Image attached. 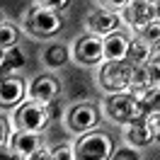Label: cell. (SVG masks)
I'll use <instances>...</instances> for the list:
<instances>
[{"mask_svg": "<svg viewBox=\"0 0 160 160\" xmlns=\"http://www.w3.org/2000/svg\"><path fill=\"white\" fill-rule=\"evenodd\" d=\"M107 114L119 124H138V121H148V114L141 104V95L136 92H114L107 102Z\"/></svg>", "mask_w": 160, "mask_h": 160, "instance_id": "1", "label": "cell"}, {"mask_svg": "<svg viewBox=\"0 0 160 160\" xmlns=\"http://www.w3.org/2000/svg\"><path fill=\"white\" fill-rule=\"evenodd\" d=\"M133 70L136 66L129 61H107L100 70V85L104 90L112 92H126L131 88V80H133Z\"/></svg>", "mask_w": 160, "mask_h": 160, "instance_id": "2", "label": "cell"}, {"mask_svg": "<svg viewBox=\"0 0 160 160\" xmlns=\"http://www.w3.org/2000/svg\"><path fill=\"white\" fill-rule=\"evenodd\" d=\"M112 138L107 133H85L75 146V160H109Z\"/></svg>", "mask_w": 160, "mask_h": 160, "instance_id": "3", "label": "cell"}, {"mask_svg": "<svg viewBox=\"0 0 160 160\" xmlns=\"http://www.w3.org/2000/svg\"><path fill=\"white\" fill-rule=\"evenodd\" d=\"M49 119H51L49 107L41 104V102H34V100L22 104L17 109V114H15V121H17L20 131H41L49 124Z\"/></svg>", "mask_w": 160, "mask_h": 160, "instance_id": "4", "label": "cell"}, {"mask_svg": "<svg viewBox=\"0 0 160 160\" xmlns=\"http://www.w3.org/2000/svg\"><path fill=\"white\" fill-rule=\"evenodd\" d=\"M27 29L32 34H39V37H51L61 29V17L53 10H46L39 5V8L27 12Z\"/></svg>", "mask_w": 160, "mask_h": 160, "instance_id": "5", "label": "cell"}, {"mask_svg": "<svg viewBox=\"0 0 160 160\" xmlns=\"http://www.w3.org/2000/svg\"><path fill=\"white\" fill-rule=\"evenodd\" d=\"M73 56L78 63L82 66H95L104 58V39H100L97 34H82L78 41H75V49H73Z\"/></svg>", "mask_w": 160, "mask_h": 160, "instance_id": "6", "label": "cell"}, {"mask_svg": "<svg viewBox=\"0 0 160 160\" xmlns=\"http://www.w3.org/2000/svg\"><path fill=\"white\" fill-rule=\"evenodd\" d=\"M126 20L133 29L143 32L150 22H155V5L148 2V0H133L126 8Z\"/></svg>", "mask_w": 160, "mask_h": 160, "instance_id": "7", "label": "cell"}, {"mask_svg": "<svg viewBox=\"0 0 160 160\" xmlns=\"http://www.w3.org/2000/svg\"><path fill=\"white\" fill-rule=\"evenodd\" d=\"M97 121H100V114H97V109L92 104H78L68 114V126L73 131H78V133H85V131L95 129Z\"/></svg>", "mask_w": 160, "mask_h": 160, "instance_id": "8", "label": "cell"}, {"mask_svg": "<svg viewBox=\"0 0 160 160\" xmlns=\"http://www.w3.org/2000/svg\"><path fill=\"white\" fill-rule=\"evenodd\" d=\"M88 24H90L92 34H97V37H109V34H114V32L119 29V15L112 10H95L88 17Z\"/></svg>", "mask_w": 160, "mask_h": 160, "instance_id": "9", "label": "cell"}, {"mask_svg": "<svg viewBox=\"0 0 160 160\" xmlns=\"http://www.w3.org/2000/svg\"><path fill=\"white\" fill-rule=\"evenodd\" d=\"M58 95V82L53 75H39V78L32 80L29 85V97L34 102H41V104H51Z\"/></svg>", "mask_w": 160, "mask_h": 160, "instance_id": "10", "label": "cell"}, {"mask_svg": "<svg viewBox=\"0 0 160 160\" xmlns=\"http://www.w3.org/2000/svg\"><path fill=\"white\" fill-rule=\"evenodd\" d=\"M22 97H24V82L20 78L5 75L2 85H0V104L2 107H15Z\"/></svg>", "mask_w": 160, "mask_h": 160, "instance_id": "11", "label": "cell"}, {"mask_svg": "<svg viewBox=\"0 0 160 160\" xmlns=\"http://www.w3.org/2000/svg\"><path fill=\"white\" fill-rule=\"evenodd\" d=\"M129 41L131 39H126V37L119 34V32L104 37V58H107V61H124V58H126Z\"/></svg>", "mask_w": 160, "mask_h": 160, "instance_id": "12", "label": "cell"}, {"mask_svg": "<svg viewBox=\"0 0 160 160\" xmlns=\"http://www.w3.org/2000/svg\"><path fill=\"white\" fill-rule=\"evenodd\" d=\"M12 148L29 158L32 153H37L41 148V138L37 136V131H20L12 136Z\"/></svg>", "mask_w": 160, "mask_h": 160, "instance_id": "13", "label": "cell"}, {"mask_svg": "<svg viewBox=\"0 0 160 160\" xmlns=\"http://www.w3.org/2000/svg\"><path fill=\"white\" fill-rule=\"evenodd\" d=\"M150 51H153V46H150L143 37L131 39L129 41V49H126V61L133 63V66H146V63L150 61Z\"/></svg>", "mask_w": 160, "mask_h": 160, "instance_id": "14", "label": "cell"}, {"mask_svg": "<svg viewBox=\"0 0 160 160\" xmlns=\"http://www.w3.org/2000/svg\"><path fill=\"white\" fill-rule=\"evenodd\" d=\"M126 138H129V143L133 148H141V146H148L150 141L155 138V133H153V126L148 121H138V124H129Z\"/></svg>", "mask_w": 160, "mask_h": 160, "instance_id": "15", "label": "cell"}, {"mask_svg": "<svg viewBox=\"0 0 160 160\" xmlns=\"http://www.w3.org/2000/svg\"><path fill=\"white\" fill-rule=\"evenodd\" d=\"M141 104L148 119H160V88H148L146 92H141Z\"/></svg>", "mask_w": 160, "mask_h": 160, "instance_id": "16", "label": "cell"}, {"mask_svg": "<svg viewBox=\"0 0 160 160\" xmlns=\"http://www.w3.org/2000/svg\"><path fill=\"white\" fill-rule=\"evenodd\" d=\"M2 73L8 75V73H15V70H20L22 66H24V53H22V49H17V46H12V49L2 51Z\"/></svg>", "mask_w": 160, "mask_h": 160, "instance_id": "17", "label": "cell"}, {"mask_svg": "<svg viewBox=\"0 0 160 160\" xmlns=\"http://www.w3.org/2000/svg\"><path fill=\"white\" fill-rule=\"evenodd\" d=\"M66 58H68V53H66V49L63 46H49L46 49V53H44V61H46V66H51V68H58V66H63L66 63Z\"/></svg>", "mask_w": 160, "mask_h": 160, "instance_id": "18", "label": "cell"}, {"mask_svg": "<svg viewBox=\"0 0 160 160\" xmlns=\"http://www.w3.org/2000/svg\"><path fill=\"white\" fill-rule=\"evenodd\" d=\"M17 44V32H15V27L12 24H2L0 27V46H2V51H8V49H12Z\"/></svg>", "mask_w": 160, "mask_h": 160, "instance_id": "19", "label": "cell"}, {"mask_svg": "<svg viewBox=\"0 0 160 160\" xmlns=\"http://www.w3.org/2000/svg\"><path fill=\"white\" fill-rule=\"evenodd\" d=\"M141 37L148 41L153 49H160V20H155V22H150L146 29L141 32Z\"/></svg>", "mask_w": 160, "mask_h": 160, "instance_id": "20", "label": "cell"}, {"mask_svg": "<svg viewBox=\"0 0 160 160\" xmlns=\"http://www.w3.org/2000/svg\"><path fill=\"white\" fill-rule=\"evenodd\" d=\"M146 70H148L150 88H160V58H150L146 63Z\"/></svg>", "mask_w": 160, "mask_h": 160, "instance_id": "21", "label": "cell"}, {"mask_svg": "<svg viewBox=\"0 0 160 160\" xmlns=\"http://www.w3.org/2000/svg\"><path fill=\"white\" fill-rule=\"evenodd\" d=\"M53 160H75V148L70 146H61L53 150Z\"/></svg>", "mask_w": 160, "mask_h": 160, "instance_id": "22", "label": "cell"}, {"mask_svg": "<svg viewBox=\"0 0 160 160\" xmlns=\"http://www.w3.org/2000/svg\"><path fill=\"white\" fill-rule=\"evenodd\" d=\"M109 160H138V155L133 148H119L117 153H112Z\"/></svg>", "mask_w": 160, "mask_h": 160, "instance_id": "23", "label": "cell"}, {"mask_svg": "<svg viewBox=\"0 0 160 160\" xmlns=\"http://www.w3.org/2000/svg\"><path fill=\"white\" fill-rule=\"evenodd\" d=\"M0 160H27V155H22V153H17L15 148H8V146L2 143V150H0Z\"/></svg>", "mask_w": 160, "mask_h": 160, "instance_id": "24", "label": "cell"}, {"mask_svg": "<svg viewBox=\"0 0 160 160\" xmlns=\"http://www.w3.org/2000/svg\"><path fill=\"white\" fill-rule=\"evenodd\" d=\"M41 8H46V10H63V8H68V0H39Z\"/></svg>", "mask_w": 160, "mask_h": 160, "instance_id": "25", "label": "cell"}, {"mask_svg": "<svg viewBox=\"0 0 160 160\" xmlns=\"http://www.w3.org/2000/svg\"><path fill=\"white\" fill-rule=\"evenodd\" d=\"M27 160H53V150H46V148H39L37 153H32Z\"/></svg>", "mask_w": 160, "mask_h": 160, "instance_id": "26", "label": "cell"}, {"mask_svg": "<svg viewBox=\"0 0 160 160\" xmlns=\"http://www.w3.org/2000/svg\"><path fill=\"white\" fill-rule=\"evenodd\" d=\"M107 8H129L133 0H102Z\"/></svg>", "mask_w": 160, "mask_h": 160, "instance_id": "27", "label": "cell"}, {"mask_svg": "<svg viewBox=\"0 0 160 160\" xmlns=\"http://www.w3.org/2000/svg\"><path fill=\"white\" fill-rule=\"evenodd\" d=\"M153 133H155V141H160V119H155L153 124Z\"/></svg>", "mask_w": 160, "mask_h": 160, "instance_id": "28", "label": "cell"}, {"mask_svg": "<svg viewBox=\"0 0 160 160\" xmlns=\"http://www.w3.org/2000/svg\"><path fill=\"white\" fill-rule=\"evenodd\" d=\"M155 20H160V5H155Z\"/></svg>", "mask_w": 160, "mask_h": 160, "instance_id": "29", "label": "cell"}, {"mask_svg": "<svg viewBox=\"0 0 160 160\" xmlns=\"http://www.w3.org/2000/svg\"><path fill=\"white\" fill-rule=\"evenodd\" d=\"M148 2H153V5H160V0H148Z\"/></svg>", "mask_w": 160, "mask_h": 160, "instance_id": "30", "label": "cell"}]
</instances>
